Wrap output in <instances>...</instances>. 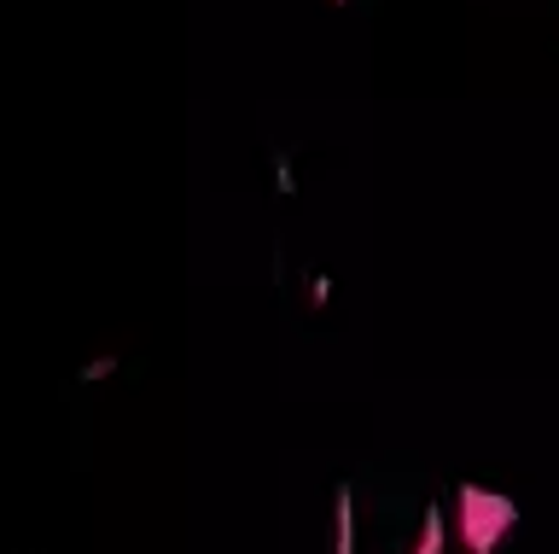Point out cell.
I'll return each mask as SVG.
<instances>
[{
    "instance_id": "1",
    "label": "cell",
    "mask_w": 559,
    "mask_h": 554,
    "mask_svg": "<svg viewBox=\"0 0 559 554\" xmlns=\"http://www.w3.org/2000/svg\"><path fill=\"white\" fill-rule=\"evenodd\" d=\"M513 520H519V514H513L507 496H490V490H478V485L461 490V531H466V549L472 554H490L495 537H501Z\"/></svg>"
},
{
    "instance_id": "2",
    "label": "cell",
    "mask_w": 559,
    "mask_h": 554,
    "mask_svg": "<svg viewBox=\"0 0 559 554\" xmlns=\"http://www.w3.org/2000/svg\"><path fill=\"white\" fill-rule=\"evenodd\" d=\"M443 549V514L431 508V520H426V543H420V554H437Z\"/></svg>"
}]
</instances>
